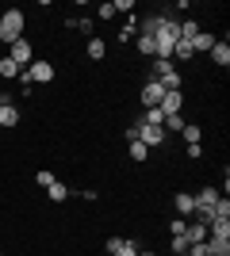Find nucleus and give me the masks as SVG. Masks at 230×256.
<instances>
[{
    "mask_svg": "<svg viewBox=\"0 0 230 256\" xmlns=\"http://www.w3.org/2000/svg\"><path fill=\"white\" fill-rule=\"evenodd\" d=\"M23 38V12L20 8H8L0 12V42H20Z\"/></svg>",
    "mask_w": 230,
    "mask_h": 256,
    "instance_id": "f257e3e1",
    "label": "nucleus"
},
{
    "mask_svg": "<svg viewBox=\"0 0 230 256\" xmlns=\"http://www.w3.org/2000/svg\"><path fill=\"white\" fill-rule=\"evenodd\" d=\"M23 84H50V80H54V65L46 62V58H39V62H31L27 65V69H23V76H20Z\"/></svg>",
    "mask_w": 230,
    "mask_h": 256,
    "instance_id": "f03ea898",
    "label": "nucleus"
},
{
    "mask_svg": "<svg viewBox=\"0 0 230 256\" xmlns=\"http://www.w3.org/2000/svg\"><path fill=\"white\" fill-rule=\"evenodd\" d=\"M8 58L20 65V69H27V65L35 62V46L27 42V38H20V42H12V46H8Z\"/></svg>",
    "mask_w": 230,
    "mask_h": 256,
    "instance_id": "7ed1b4c3",
    "label": "nucleus"
},
{
    "mask_svg": "<svg viewBox=\"0 0 230 256\" xmlns=\"http://www.w3.org/2000/svg\"><path fill=\"white\" fill-rule=\"evenodd\" d=\"M138 122H142V118H138ZM138 142H142L146 150H157V146H165V130H161V126H146V122H142Z\"/></svg>",
    "mask_w": 230,
    "mask_h": 256,
    "instance_id": "20e7f679",
    "label": "nucleus"
},
{
    "mask_svg": "<svg viewBox=\"0 0 230 256\" xmlns=\"http://www.w3.org/2000/svg\"><path fill=\"white\" fill-rule=\"evenodd\" d=\"M161 96H165V88L157 84V80H146V84H142V92H138L142 107H157V104H161Z\"/></svg>",
    "mask_w": 230,
    "mask_h": 256,
    "instance_id": "39448f33",
    "label": "nucleus"
},
{
    "mask_svg": "<svg viewBox=\"0 0 230 256\" xmlns=\"http://www.w3.org/2000/svg\"><path fill=\"white\" fill-rule=\"evenodd\" d=\"M180 107H184V92H165L157 111H161V115H180Z\"/></svg>",
    "mask_w": 230,
    "mask_h": 256,
    "instance_id": "423d86ee",
    "label": "nucleus"
},
{
    "mask_svg": "<svg viewBox=\"0 0 230 256\" xmlns=\"http://www.w3.org/2000/svg\"><path fill=\"white\" fill-rule=\"evenodd\" d=\"M173 210H176V218H192V214H196V199H192L188 192L173 195Z\"/></svg>",
    "mask_w": 230,
    "mask_h": 256,
    "instance_id": "0eeeda50",
    "label": "nucleus"
},
{
    "mask_svg": "<svg viewBox=\"0 0 230 256\" xmlns=\"http://www.w3.org/2000/svg\"><path fill=\"white\" fill-rule=\"evenodd\" d=\"M184 241H188V245L207 241V226H203V222H188V226H184Z\"/></svg>",
    "mask_w": 230,
    "mask_h": 256,
    "instance_id": "6e6552de",
    "label": "nucleus"
},
{
    "mask_svg": "<svg viewBox=\"0 0 230 256\" xmlns=\"http://www.w3.org/2000/svg\"><path fill=\"white\" fill-rule=\"evenodd\" d=\"M219 42V38H215V34L211 31H199L196 38H192V54H211V46Z\"/></svg>",
    "mask_w": 230,
    "mask_h": 256,
    "instance_id": "1a4fd4ad",
    "label": "nucleus"
},
{
    "mask_svg": "<svg viewBox=\"0 0 230 256\" xmlns=\"http://www.w3.org/2000/svg\"><path fill=\"white\" fill-rule=\"evenodd\" d=\"M0 126H4V130L20 126V107H16V104H4V107H0Z\"/></svg>",
    "mask_w": 230,
    "mask_h": 256,
    "instance_id": "9d476101",
    "label": "nucleus"
},
{
    "mask_svg": "<svg viewBox=\"0 0 230 256\" xmlns=\"http://www.w3.org/2000/svg\"><path fill=\"white\" fill-rule=\"evenodd\" d=\"M211 62L219 65V69H226V65H230V42H222V38H219V42L211 46Z\"/></svg>",
    "mask_w": 230,
    "mask_h": 256,
    "instance_id": "9b49d317",
    "label": "nucleus"
},
{
    "mask_svg": "<svg viewBox=\"0 0 230 256\" xmlns=\"http://www.w3.org/2000/svg\"><path fill=\"white\" fill-rule=\"evenodd\" d=\"M207 237L230 241V218H215V222H207Z\"/></svg>",
    "mask_w": 230,
    "mask_h": 256,
    "instance_id": "f8f14e48",
    "label": "nucleus"
},
{
    "mask_svg": "<svg viewBox=\"0 0 230 256\" xmlns=\"http://www.w3.org/2000/svg\"><path fill=\"white\" fill-rule=\"evenodd\" d=\"M88 58H92V62H104V58H108V42H104V38H96V34H92V38H88Z\"/></svg>",
    "mask_w": 230,
    "mask_h": 256,
    "instance_id": "ddd939ff",
    "label": "nucleus"
},
{
    "mask_svg": "<svg viewBox=\"0 0 230 256\" xmlns=\"http://www.w3.org/2000/svg\"><path fill=\"white\" fill-rule=\"evenodd\" d=\"M46 199H50V203H66V199H69V188L62 180H54L50 188H46Z\"/></svg>",
    "mask_w": 230,
    "mask_h": 256,
    "instance_id": "4468645a",
    "label": "nucleus"
},
{
    "mask_svg": "<svg viewBox=\"0 0 230 256\" xmlns=\"http://www.w3.org/2000/svg\"><path fill=\"white\" fill-rule=\"evenodd\" d=\"M0 76H4V80H16V76H23V69L16 62H12L8 54H4V58H0Z\"/></svg>",
    "mask_w": 230,
    "mask_h": 256,
    "instance_id": "2eb2a0df",
    "label": "nucleus"
},
{
    "mask_svg": "<svg viewBox=\"0 0 230 256\" xmlns=\"http://www.w3.org/2000/svg\"><path fill=\"white\" fill-rule=\"evenodd\" d=\"M192 58H196V54H192V42H180V38H176V46H173V58H169V62H192Z\"/></svg>",
    "mask_w": 230,
    "mask_h": 256,
    "instance_id": "dca6fc26",
    "label": "nucleus"
},
{
    "mask_svg": "<svg viewBox=\"0 0 230 256\" xmlns=\"http://www.w3.org/2000/svg\"><path fill=\"white\" fill-rule=\"evenodd\" d=\"M169 73H176V65H173V62H157V58H153V65H150V80H161V76H169Z\"/></svg>",
    "mask_w": 230,
    "mask_h": 256,
    "instance_id": "f3484780",
    "label": "nucleus"
},
{
    "mask_svg": "<svg viewBox=\"0 0 230 256\" xmlns=\"http://www.w3.org/2000/svg\"><path fill=\"white\" fill-rule=\"evenodd\" d=\"M69 27H73V31H81V34H88V38H92V27H96V23H92V16H77V20H69Z\"/></svg>",
    "mask_w": 230,
    "mask_h": 256,
    "instance_id": "a211bd4d",
    "label": "nucleus"
},
{
    "mask_svg": "<svg viewBox=\"0 0 230 256\" xmlns=\"http://www.w3.org/2000/svg\"><path fill=\"white\" fill-rule=\"evenodd\" d=\"M134 34H138V16H131V20L119 27V42H131Z\"/></svg>",
    "mask_w": 230,
    "mask_h": 256,
    "instance_id": "6ab92c4d",
    "label": "nucleus"
},
{
    "mask_svg": "<svg viewBox=\"0 0 230 256\" xmlns=\"http://www.w3.org/2000/svg\"><path fill=\"white\" fill-rule=\"evenodd\" d=\"M180 134H184L188 146H199V138H203V130H199L196 122H184V130H180Z\"/></svg>",
    "mask_w": 230,
    "mask_h": 256,
    "instance_id": "aec40b11",
    "label": "nucleus"
},
{
    "mask_svg": "<svg viewBox=\"0 0 230 256\" xmlns=\"http://www.w3.org/2000/svg\"><path fill=\"white\" fill-rule=\"evenodd\" d=\"M142 122H146V126H161L165 115L157 111V107H146V111H142Z\"/></svg>",
    "mask_w": 230,
    "mask_h": 256,
    "instance_id": "412c9836",
    "label": "nucleus"
},
{
    "mask_svg": "<svg viewBox=\"0 0 230 256\" xmlns=\"http://www.w3.org/2000/svg\"><path fill=\"white\" fill-rule=\"evenodd\" d=\"M134 46H138V54L153 58V38H150V34H134Z\"/></svg>",
    "mask_w": 230,
    "mask_h": 256,
    "instance_id": "4be33fe9",
    "label": "nucleus"
},
{
    "mask_svg": "<svg viewBox=\"0 0 230 256\" xmlns=\"http://www.w3.org/2000/svg\"><path fill=\"white\" fill-rule=\"evenodd\" d=\"M111 256H138V241H127V237H123L119 248H115Z\"/></svg>",
    "mask_w": 230,
    "mask_h": 256,
    "instance_id": "5701e85b",
    "label": "nucleus"
},
{
    "mask_svg": "<svg viewBox=\"0 0 230 256\" xmlns=\"http://www.w3.org/2000/svg\"><path fill=\"white\" fill-rule=\"evenodd\" d=\"M161 130H184V115H165Z\"/></svg>",
    "mask_w": 230,
    "mask_h": 256,
    "instance_id": "b1692460",
    "label": "nucleus"
},
{
    "mask_svg": "<svg viewBox=\"0 0 230 256\" xmlns=\"http://www.w3.org/2000/svg\"><path fill=\"white\" fill-rule=\"evenodd\" d=\"M146 157H150V150H146L142 142H131V160H138V164H142Z\"/></svg>",
    "mask_w": 230,
    "mask_h": 256,
    "instance_id": "393cba45",
    "label": "nucleus"
},
{
    "mask_svg": "<svg viewBox=\"0 0 230 256\" xmlns=\"http://www.w3.org/2000/svg\"><path fill=\"white\" fill-rule=\"evenodd\" d=\"M54 180H58V176H54L50 168H39V176H35V184H39V188H50Z\"/></svg>",
    "mask_w": 230,
    "mask_h": 256,
    "instance_id": "a878e982",
    "label": "nucleus"
},
{
    "mask_svg": "<svg viewBox=\"0 0 230 256\" xmlns=\"http://www.w3.org/2000/svg\"><path fill=\"white\" fill-rule=\"evenodd\" d=\"M215 218H230V199H226V195L215 203Z\"/></svg>",
    "mask_w": 230,
    "mask_h": 256,
    "instance_id": "bb28decb",
    "label": "nucleus"
},
{
    "mask_svg": "<svg viewBox=\"0 0 230 256\" xmlns=\"http://www.w3.org/2000/svg\"><path fill=\"white\" fill-rule=\"evenodd\" d=\"M173 256H188V241H184V234L173 237Z\"/></svg>",
    "mask_w": 230,
    "mask_h": 256,
    "instance_id": "cd10ccee",
    "label": "nucleus"
},
{
    "mask_svg": "<svg viewBox=\"0 0 230 256\" xmlns=\"http://www.w3.org/2000/svg\"><path fill=\"white\" fill-rule=\"evenodd\" d=\"M184 226H188V218H173V222H169V234L180 237V234H184Z\"/></svg>",
    "mask_w": 230,
    "mask_h": 256,
    "instance_id": "c85d7f7f",
    "label": "nucleus"
},
{
    "mask_svg": "<svg viewBox=\"0 0 230 256\" xmlns=\"http://www.w3.org/2000/svg\"><path fill=\"white\" fill-rule=\"evenodd\" d=\"M119 12L131 20V16H134V4H131V0H119V4H115V16H119Z\"/></svg>",
    "mask_w": 230,
    "mask_h": 256,
    "instance_id": "c756f323",
    "label": "nucleus"
},
{
    "mask_svg": "<svg viewBox=\"0 0 230 256\" xmlns=\"http://www.w3.org/2000/svg\"><path fill=\"white\" fill-rule=\"evenodd\" d=\"M96 16H100V20H115V4H100Z\"/></svg>",
    "mask_w": 230,
    "mask_h": 256,
    "instance_id": "7c9ffc66",
    "label": "nucleus"
},
{
    "mask_svg": "<svg viewBox=\"0 0 230 256\" xmlns=\"http://www.w3.org/2000/svg\"><path fill=\"white\" fill-rule=\"evenodd\" d=\"M138 256H157V252H142V248H138Z\"/></svg>",
    "mask_w": 230,
    "mask_h": 256,
    "instance_id": "2f4dec72",
    "label": "nucleus"
},
{
    "mask_svg": "<svg viewBox=\"0 0 230 256\" xmlns=\"http://www.w3.org/2000/svg\"><path fill=\"white\" fill-rule=\"evenodd\" d=\"M0 107H4V96H0Z\"/></svg>",
    "mask_w": 230,
    "mask_h": 256,
    "instance_id": "473e14b6",
    "label": "nucleus"
},
{
    "mask_svg": "<svg viewBox=\"0 0 230 256\" xmlns=\"http://www.w3.org/2000/svg\"><path fill=\"white\" fill-rule=\"evenodd\" d=\"M0 256H4V252H0Z\"/></svg>",
    "mask_w": 230,
    "mask_h": 256,
    "instance_id": "72a5a7b5",
    "label": "nucleus"
}]
</instances>
